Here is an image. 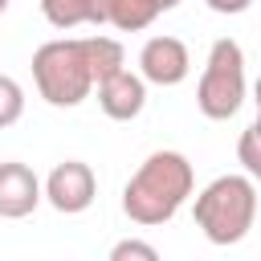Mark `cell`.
<instances>
[{"instance_id":"obj_4","label":"cell","mask_w":261,"mask_h":261,"mask_svg":"<svg viewBox=\"0 0 261 261\" xmlns=\"http://www.w3.org/2000/svg\"><path fill=\"white\" fill-rule=\"evenodd\" d=\"M245 90H249V82H245V49L232 37L212 41L204 73L196 82V106H200V114L212 118V122H228L245 106Z\"/></svg>"},{"instance_id":"obj_3","label":"cell","mask_w":261,"mask_h":261,"mask_svg":"<svg viewBox=\"0 0 261 261\" xmlns=\"http://www.w3.org/2000/svg\"><path fill=\"white\" fill-rule=\"evenodd\" d=\"M33 82L49 106H82L94 94V73H90L82 37L45 41L33 53Z\"/></svg>"},{"instance_id":"obj_8","label":"cell","mask_w":261,"mask_h":261,"mask_svg":"<svg viewBox=\"0 0 261 261\" xmlns=\"http://www.w3.org/2000/svg\"><path fill=\"white\" fill-rule=\"evenodd\" d=\"M41 204V179L29 163H0V220H24Z\"/></svg>"},{"instance_id":"obj_13","label":"cell","mask_w":261,"mask_h":261,"mask_svg":"<svg viewBox=\"0 0 261 261\" xmlns=\"http://www.w3.org/2000/svg\"><path fill=\"white\" fill-rule=\"evenodd\" d=\"M110 261H159V249L147 241H118L110 249Z\"/></svg>"},{"instance_id":"obj_6","label":"cell","mask_w":261,"mask_h":261,"mask_svg":"<svg viewBox=\"0 0 261 261\" xmlns=\"http://www.w3.org/2000/svg\"><path fill=\"white\" fill-rule=\"evenodd\" d=\"M192 69V53L179 37H151L139 49V77L151 86H179Z\"/></svg>"},{"instance_id":"obj_1","label":"cell","mask_w":261,"mask_h":261,"mask_svg":"<svg viewBox=\"0 0 261 261\" xmlns=\"http://www.w3.org/2000/svg\"><path fill=\"white\" fill-rule=\"evenodd\" d=\"M192 188H196V171H192L188 155H179V151H151L139 163V171L126 179V188H122V212L135 224H143V228L167 224L184 208Z\"/></svg>"},{"instance_id":"obj_2","label":"cell","mask_w":261,"mask_h":261,"mask_svg":"<svg viewBox=\"0 0 261 261\" xmlns=\"http://www.w3.org/2000/svg\"><path fill=\"white\" fill-rule=\"evenodd\" d=\"M196 228L212 241V245H237L249 237L253 220H257V184L253 175H216L204 192H196L192 204Z\"/></svg>"},{"instance_id":"obj_9","label":"cell","mask_w":261,"mask_h":261,"mask_svg":"<svg viewBox=\"0 0 261 261\" xmlns=\"http://www.w3.org/2000/svg\"><path fill=\"white\" fill-rule=\"evenodd\" d=\"M41 12L53 29H77V24H98V4L94 0H41Z\"/></svg>"},{"instance_id":"obj_12","label":"cell","mask_w":261,"mask_h":261,"mask_svg":"<svg viewBox=\"0 0 261 261\" xmlns=\"http://www.w3.org/2000/svg\"><path fill=\"white\" fill-rule=\"evenodd\" d=\"M20 114H24V90H20V82H16V77L0 73V130H4V126H12Z\"/></svg>"},{"instance_id":"obj_7","label":"cell","mask_w":261,"mask_h":261,"mask_svg":"<svg viewBox=\"0 0 261 261\" xmlns=\"http://www.w3.org/2000/svg\"><path fill=\"white\" fill-rule=\"evenodd\" d=\"M94 90H98L102 114L114 118V122H130V118H139L143 106H147V82H143L139 73H130L126 65L114 69L110 77H102Z\"/></svg>"},{"instance_id":"obj_15","label":"cell","mask_w":261,"mask_h":261,"mask_svg":"<svg viewBox=\"0 0 261 261\" xmlns=\"http://www.w3.org/2000/svg\"><path fill=\"white\" fill-rule=\"evenodd\" d=\"M212 12H224V16H237V12H249L253 0H204Z\"/></svg>"},{"instance_id":"obj_11","label":"cell","mask_w":261,"mask_h":261,"mask_svg":"<svg viewBox=\"0 0 261 261\" xmlns=\"http://www.w3.org/2000/svg\"><path fill=\"white\" fill-rule=\"evenodd\" d=\"M155 16H159V4H155V0H110L106 24H114L118 33H139V29H147Z\"/></svg>"},{"instance_id":"obj_14","label":"cell","mask_w":261,"mask_h":261,"mask_svg":"<svg viewBox=\"0 0 261 261\" xmlns=\"http://www.w3.org/2000/svg\"><path fill=\"white\" fill-rule=\"evenodd\" d=\"M237 155H241V163H245V175H261V155H257V126H245V130H241Z\"/></svg>"},{"instance_id":"obj_5","label":"cell","mask_w":261,"mask_h":261,"mask_svg":"<svg viewBox=\"0 0 261 261\" xmlns=\"http://www.w3.org/2000/svg\"><path fill=\"white\" fill-rule=\"evenodd\" d=\"M98 196V179H94V167L82 163V159H65L49 171V179L41 184V200H49L57 212L65 216H77L94 204Z\"/></svg>"},{"instance_id":"obj_16","label":"cell","mask_w":261,"mask_h":261,"mask_svg":"<svg viewBox=\"0 0 261 261\" xmlns=\"http://www.w3.org/2000/svg\"><path fill=\"white\" fill-rule=\"evenodd\" d=\"M4 8H8V0H0V16H4Z\"/></svg>"},{"instance_id":"obj_10","label":"cell","mask_w":261,"mask_h":261,"mask_svg":"<svg viewBox=\"0 0 261 261\" xmlns=\"http://www.w3.org/2000/svg\"><path fill=\"white\" fill-rule=\"evenodd\" d=\"M82 45H86V61H90V73H94V86L102 82V77H110L114 69H122V45L114 41V37H82Z\"/></svg>"}]
</instances>
